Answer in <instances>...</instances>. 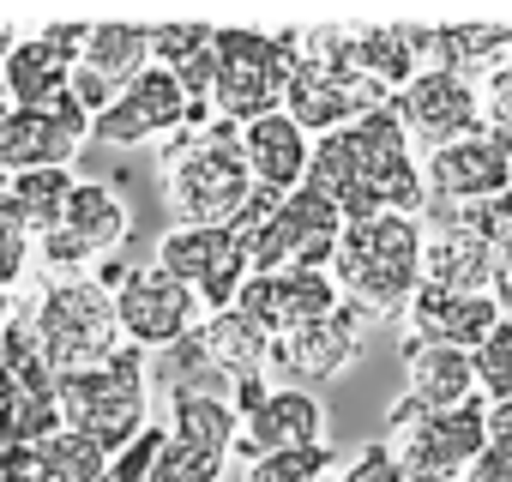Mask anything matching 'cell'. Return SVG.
Instances as JSON below:
<instances>
[{
    "label": "cell",
    "instance_id": "48",
    "mask_svg": "<svg viewBox=\"0 0 512 482\" xmlns=\"http://www.w3.org/2000/svg\"><path fill=\"white\" fill-rule=\"evenodd\" d=\"M7 392H13V380H7V368H0V398H7Z\"/></svg>",
    "mask_w": 512,
    "mask_h": 482
},
{
    "label": "cell",
    "instance_id": "9",
    "mask_svg": "<svg viewBox=\"0 0 512 482\" xmlns=\"http://www.w3.org/2000/svg\"><path fill=\"white\" fill-rule=\"evenodd\" d=\"M97 284H109V296H115L121 338L133 350H145V356H163V350L187 344L193 326L205 320L199 296L187 284H175L157 260H145V266H103Z\"/></svg>",
    "mask_w": 512,
    "mask_h": 482
},
{
    "label": "cell",
    "instance_id": "19",
    "mask_svg": "<svg viewBox=\"0 0 512 482\" xmlns=\"http://www.w3.org/2000/svg\"><path fill=\"white\" fill-rule=\"evenodd\" d=\"M500 302H494V290H476V296H464V290H416L410 296V308H404V338H422V344H452V350H476L482 338H494L500 332Z\"/></svg>",
    "mask_w": 512,
    "mask_h": 482
},
{
    "label": "cell",
    "instance_id": "42",
    "mask_svg": "<svg viewBox=\"0 0 512 482\" xmlns=\"http://www.w3.org/2000/svg\"><path fill=\"white\" fill-rule=\"evenodd\" d=\"M0 482H55L43 446H0Z\"/></svg>",
    "mask_w": 512,
    "mask_h": 482
},
{
    "label": "cell",
    "instance_id": "47",
    "mask_svg": "<svg viewBox=\"0 0 512 482\" xmlns=\"http://www.w3.org/2000/svg\"><path fill=\"white\" fill-rule=\"evenodd\" d=\"M13 49H19V31H13V25H0V67H7ZM0 103H7V91H0Z\"/></svg>",
    "mask_w": 512,
    "mask_h": 482
},
{
    "label": "cell",
    "instance_id": "36",
    "mask_svg": "<svg viewBox=\"0 0 512 482\" xmlns=\"http://www.w3.org/2000/svg\"><path fill=\"white\" fill-rule=\"evenodd\" d=\"M223 470H229V452H205V446L169 440L151 482H223Z\"/></svg>",
    "mask_w": 512,
    "mask_h": 482
},
{
    "label": "cell",
    "instance_id": "16",
    "mask_svg": "<svg viewBox=\"0 0 512 482\" xmlns=\"http://www.w3.org/2000/svg\"><path fill=\"white\" fill-rule=\"evenodd\" d=\"M362 344H368V320L344 302L338 314H326V320H314L290 338H272V374H284V386L314 392V386H332L338 374H350Z\"/></svg>",
    "mask_w": 512,
    "mask_h": 482
},
{
    "label": "cell",
    "instance_id": "33",
    "mask_svg": "<svg viewBox=\"0 0 512 482\" xmlns=\"http://www.w3.org/2000/svg\"><path fill=\"white\" fill-rule=\"evenodd\" d=\"M332 476V440L326 446H296V452H266L241 464V482H326Z\"/></svg>",
    "mask_w": 512,
    "mask_h": 482
},
{
    "label": "cell",
    "instance_id": "46",
    "mask_svg": "<svg viewBox=\"0 0 512 482\" xmlns=\"http://www.w3.org/2000/svg\"><path fill=\"white\" fill-rule=\"evenodd\" d=\"M494 302H500V314L512 320V272H494Z\"/></svg>",
    "mask_w": 512,
    "mask_h": 482
},
{
    "label": "cell",
    "instance_id": "41",
    "mask_svg": "<svg viewBox=\"0 0 512 482\" xmlns=\"http://www.w3.org/2000/svg\"><path fill=\"white\" fill-rule=\"evenodd\" d=\"M476 91H482V127H488L494 139H506V145H512V61H506V67H494Z\"/></svg>",
    "mask_w": 512,
    "mask_h": 482
},
{
    "label": "cell",
    "instance_id": "23",
    "mask_svg": "<svg viewBox=\"0 0 512 482\" xmlns=\"http://www.w3.org/2000/svg\"><path fill=\"white\" fill-rule=\"evenodd\" d=\"M193 344H199V356H205L223 380H247V374H266V368H272V338L253 326L241 308L205 314V320L193 326Z\"/></svg>",
    "mask_w": 512,
    "mask_h": 482
},
{
    "label": "cell",
    "instance_id": "49",
    "mask_svg": "<svg viewBox=\"0 0 512 482\" xmlns=\"http://www.w3.org/2000/svg\"><path fill=\"white\" fill-rule=\"evenodd\" d=\"M326 482H338V476H326Z\"/></svg>",
    "mask_w": 512,
    "mask_h": 482
},
{
    "label": "cell",
    "instance_id": "7",
    "mask_svg": "<svg viewBox=\"0 0 512 482\" xmlns=\"http://www.w3.org/2000/svg\"><path fill=\"white\" fill-rule=\"evenodd\" d=\"M61 392V416L67 428L91 434L97 446H109V458L151 428V356L145 350H115L109 362L97 368H79V374H61L55 380Z\"/></svg>",
    "mask_w": 512,
    "mask_h": 482
},
{
    "label": "cell",
    "instance_id": "11",
    "mask_svg": "<svg viewBox=\"0 0 512 482\" xmlns=\"http://www.w3.org/2000/svg\"><path fill=\"white\" fill-rule=\"evenodd\" d=\"M211 103H193L187 85L169 73V67H151L139 73L109 115L91 121V145H109V151H133V145H151V139H181L193 127H211Z\"/></svg>",
    "mask_w": 512,
    "mask_h": 482
},
{
    "label": "cell",
    "instance_id": "28",
    "mask_svg": "<svg viewBox=\"0 0 512 482\" xmlns=\"http://www.w3.org/2000/svg\"><path fill=\"white\" fill-rule=\"evenodd\" d=\"M91 73H103L115 91H127L139 73H151V25H91V43H85V61Z\"/></svg>",
    "mask_w": 512,
    "mask_h": 482
},
{
    "label": "cell",
    "instance_id": "14",
    "mask_svg": "<svg viewBox=\"0 0 512 482\" xmlns=\"http://www.w3.org/2000/svg\"><path fill=\"white\" fill-rule=\"evenodd\" d=\"M392 115L404 121L410 145L428 157V151L482 127V91H476V79H458L446 67H422L404 91H392Z\"/></svg>",
    "mask_w": 512,
    "mask_h": 482
},
{
    "label": "cell",
    "instance_id": "4",
    "mask_svg": "<svg viewBox=\"0 0 512 482\" xmlns=\"http://www.w3.org/2000/svg\"><path fill=\"white\" fill-rule=\"evenodd\" d=\"M229 235L241 241V254L253 272H332L338 241H344V211L332 199H320L314 187L302 193H253L247 211L229 223Z\"/></svg>",
    "mask_w": 512,
    "mask_h": 482
},
{
    "label": "cell",
    "instance_id": "27",
    "mask_svg": "<svg viewBox=\"0 0 512 482\" xmlns=\"http://www.w3.org/2000/svg\"><path fill=\"white\" fill-rule=\"evenodd\" d=\"M163 428H169V440H187V446H205V452H235L241 410L229 404V392H169Z\"/></svg>",
    "mask_w": 512,
    "mask_h": 482
},
{
    "label": "cell",
    "instance_id": "21",
    "mask_svg": "<svg viewBox=\"0 0 512 482\" xmlns=\"http://www.w3.org/2000/svg\"><path fill=\"white\" fill-rule=\"evenodd\" d=\"M241 157H247V175L260 193H302L308 187V163H314V139L284 115H260V121H247L241 127Z\"/></svg>",
    "mask_w": 512,
    "mask_h": 482
},
{
    "label": "cell",
    "instance_id": "34",
    "mask_svg": "<svg viewBox=\"0 0 512 482\" xmlns=\"http://www.w3.org/2000/svg\"><path fill=\"white\" fill-rule=\"evenodd\" d=\"M470 368L482 404H512V320H500V332L470 350Z\"/></svg>",
    "mask_w": 512,
    "mask_h": 482
},
{
    "label": "cell",
    "instance_id": "15",
    "mask_svg": "<svg viewBox=\"0 0 512 482\" xmlns=\"http://www.w3.org/2000/svg\"><path fill=\"white\" fill-rule=\"evenodd\" d=\"M235 308L260 326L266 338H290V332L338 314L344 308V290H338L332 272H302V266H290V272H253Z\"/></svg>",
    "mask_w": 512,
    "mask_h": 482
},
{
    "label": "cell",
    "instance_id": "37",
    "mask_svg": "<svg viewBox=\"0 0 512 482\" xmlns=\"http://www.w3.org/2000/svg\"><path fill=\"white\" fill-rule=\"evenodd\" d=\"M37 254V235L25 229V217L13 211V199H0V290H19Z\"/></svg>",
    "mask_w": 512,
    "mask_h": 482
},
{
    "label": "cell",
    "instance_id": "43",
    "mask_svg": "<svg viewBox=\"0 0 512 482\" xmlns=\"http://www.w3.org/2000/svg\"><path fill=\"white\" fill-rule=\"evenodd\" d=\"M488 452L512 458V404H488Z\"/></svg>",
    "mask_w": 512,
    "mask_h": 482
},
{
    "label": "cell",
    "instance_id": "8",
    "mask_svg": "<svg viewBox=\"0 0 512 482\" xmlns=\"http://www.w3.org/2000/svg\"><path fill=\"white\" fill-rule=\"evenodd\" d=\"M386 440L410 482H464V470L488 452V404L470 398L458 410H422L398 392L386 404Z\"/></svg>",
    "mask_w": 512,
    "mask_h": 482
},
{
    "label": "cell",
    "instance_id": "40",
    "mask_svg": "<svg viewBox=\"0 0 512 482\" xmlns=\"http://www.w3.org/2000/svg\"><path fill=\"white\" fill-rule=\"evenodd\" d=\"M338 482H410V476H404V464H398L392 440L380 434V440H368V446H356V452L344 458Z\"/></svg>",
    "mask_w": 512,
    "mask_h": 482
},
{
    "label": "cell",
    "instance_id": "31",
    "mask_svg": "<svg viewBox=\"0 0 512 482\" xmlns=\"http://www.w3.org/2000/svg\"><path fill=\"white\" fill-rule=\"evenodd\" d=\"M0 368H7L13 386H55V368H49V356L37 344V326L25 314V302L7 314V326H0Z\"/></svg>",
    "mask_w": 512,
    "mask_h": 482
},
{
    "label": "cell",
    "instance_id": "38",
    "mask_svg": "<svg viewBox=\"0 0 512 482\" xmlns=\"http://www.w3.org/2000/svg\"><path fill=\"white\" fill-rule=\"evenodd\" d=\"M163 446H169V428H163V422H151L145 434H133V440L109 458V476H103V482H151V476H157Z\"/></svg>",
    "mask_w": 512,
    "mask_h": 482
},
{
    "label": "cell",
    "instance_id": "1",
    "mask_svg": "<svg viewBox=\"0 0 512 482\" xmlns=\"http://www.w3.org/2000/svg\"><path fill=\"white\" fill-rule=\"evenodd\" d=\"M308 187L320 199H332L344 211V223L386 217V211H398V217H422L428 211L422 157H416V145H410V133H404V121L392 109L362 115L356 127L314 139Z\"/></svg>",
    "mask_w": 512,
    "mask_h": 482
},
{
    "label": "cell",
    "instance_id": "32",
    "mask_svg": "<svg viewBox=\"0 0 512 482\" xmlns=\"http://www.w3.org/2000/svg\"><path fill=\"white\" fill-rule=\"evenodd\" d=\"M43 458H49L55 482H103L109 476V446H97L79 428H61L55 440H43Z\"/></svg>",
    "mask_w": 512,
    "mask_h": 482
},
{
    "label": "cell",
    "instance_id": "30",
    "mask_svg": "<svg viewBox=\"0 0 512 482\" xmlns=\"http://www.w3.org/2000/svg\"><path fill=\"white\" fill-rule=\"evenodd\" d=\"M73 187H79V175L73 169H31V175H19L13 181V211L25 217V229L43 241L61 217H67V199H73Z\"/></svg>",
    "mask_w": 512,
    "mask_h": 482
},
{
    "label": "cell",
    "instance_id": "13",
    "mask_svg": "<svg viewBox=\"0 0 512 482\" xmlns=\"http://www.w3.org/2000/svg\"><path fill=\"white\" fill-rule=\"evenodd\" d=\"M422 175H428V211H476L488 199H500L512 187V145L494 139L488 127L440 145L422 157Z\"/></svg>",
    "mask_w": 512,
    "mask_h": 482
},
{
    "label": "cell",
    "instance_id": "45",
    "mask_svg": "<svg viewBox=\"0 0 512 482\" xmlns=\"http://www.w3.org/2000/svg\"><path fill=\"white\" fill-rule=\"evenodd\" d=\"M7 109H13V103H0V199H7L13 181H19V169H13V157H7Z\"/></svg>",
    "mask_w": 512,
    "mask_h": 482
},
{
    "label": "cell",
    "instance_id": "18",
    "mask_svg": "<svg viewBox=\"0 0 512 482\" xmlns=\"http://www.w3.org/2000/svg\"><path fill=\"white\" fill-rule=\"evenodd\" d=\"M422 284L428 290H464V296H476V290H494V272H500V260H494V248L464 223V217H452V211H422Z\"/></svg>",
    "mask_w": 512,
    "mask_h": 482
},
{
    "label": "cell",
    "instance_id": "5",
    "mask_svg": "<svg viewBox=\"0 0 512 482\" xmlns=\"http://www.w3.org/2000/svg\"><path fill=\"white\" fill-rule=\"evenodd\" d=\"M217 79H211V115L223 127H247L272 109H284V85L302 67V31H253V25H217Z\"/></svg>",
    "mask_w": 512,
    "mask_h": 482
},
{
    "label": "cell",
    "instance_id": "39",
    "mask_svg": "<svg viewBox=\"0 0 512 482\" xmlns=\"http://www.w3.org/2000/svg\"><path fill=\"white\" fill-rule=\"evenodd\" d=\"M488 248H494V260H500V272H512V187L500 193V199H488V205H476V211H458Z\"/></svg>",
    "mask_w": 512,
    "mask_h": 482
},
{
    "label": "cell",
    "instance_id": "22",
    "mask_svg": "<svg viewBox=\"0 0 512 482\" xmlns=\"http://www.w3.org/2000/svg\"><path fill=\"white\" fill-rule=\"evenodd\" d=\"M398 362H404V398H410V404H422V410H458V404H470V398H476L470 350L404 338V344H398Z\"/></svg>",
    "mask_w": 512,
    "mask_h": 482
},
{
    "label": "cell",
    "instance_id": "35",
    "mask_svg": "<svg viewBox=\"0 0 512 482\" xmlns=\"http://www.w3.org/2000/svg\"><path fill=\"white\" fill-rule=\"evenodd\" d=\"M217 43V25H151V61L157 67H169V73H181L187 61H199L205 49Z\"/></svg>",
    "mask_w": 512,
    "mask_h": 482
},
{
    "label": "cell",
    "instance_id": "25",
    "mask_svg": "<svg viewBox=\"0 0 512 482\" xmlns=\"http://www.w3.org/2000/svg\"><path fill=\"white\" fill-rule=\"evenodd\" d=\"M73 67L55 43L43 37H19V49L7 55V67H0V91H7L13 109H43V103H61L73 91Z\"/></svg>",
    "mask_w": 512,
    "mask_h": 482
},
{
    "label": "cell",
    "instance_id": "29",
    "mask_svg": "<svg viewBox=\"0 0 512 482\" xmlns=\"http://www.w3.org/2000/svg\"><path fill=\"white\" fill-rule=\"evenodd\" d=\"M67 428L55 386H13L0 398V446H43Z\"/></svg>",
    "mask_w": 512,
    "mask_h": 482
},
{
    "label": "cell",
    "instance_id": "24",
    "mask_svg": "<svg viewBox=\"0 0 512 482\" xmlns=\"http://www.w3.org/2000/svg\"><path fill=\"white\" fill-rule=\"evenodd\" d=\"M512 61V25H428V67H446L458 79H488L494 67Z\"/></svg>",
    "mask_w": 512,
    "mask_h": 482
},
{
    "label": "cell",
    "instance_id": "6",
    "mask_svg": "<svg viewBox=\"0 0 512 482\" xmlns=\"http://www.w3.org/2000/svg\"><path fill=\"white\" fill-rule=\"evenodd\" d=\"M25 314L37 326V344H43L55 380L61 374H79V368H97L115 350H127L121 320H115V296L97 278H49L25 302Z\"/></svg>",
    "mask_w": 512,
    "mask_h": 482
},
{
    "label": "cell",
    "instance_id": "17",
    "mask_svg": "<svg viewBox=\"0 0 512 482\" xmlns=\"http://www.w3.org/2000/svg\"><path fill=\"white\" fill-rule=\"evenodd\" d=\"M91 145V115L61 97L43 109H7V157L19 175L31 169H73V157Z\"/></svg>",
    "mask_w": 512,
    "mask_h": 482
},
{
    "label": "cell",
    "instance_id": "44",
    "mask_svg": "<svg viewBox=\"0 0 512 482\" xmlns=\"http://www.w3.org/2000/svg\"><path fill=\"white\" fill-rule=\"evenodd\" d=\"M464 482H512V458H500V452H482V458L464 470Z\"/></svg>",
    "mask_w": 512,
    "mask_h": 482
},
{
    "label": "cell",
    "instance_id": "12",
    "mask_svg": "<svg viewBox=\"0 0 512 482\" xmlns=\"http://www.w3.org/2000/svg\"><path fill=\"white\" fill-rule=\"evenodd\" d=\"M151 260H157L175 284H187L205 314L235 308L241 290H247V278H253L241 241H235L229 229H199V223H169V229L157 235V254H151Z\"/></svg>",
    "mask_w": 512,
    "mask_h": 482
},
{
    "label": "cell",
    "instance_id": "10",
    "mask_svg": "<svg viewBox=\"0 0 512 482\" xmlns=\"http://www.w3.org/2000/svg\"><path fill=\"white\" fill-rule=\"evenodd\" d=\"M127 229H133V211L115 193V181H85L79 175V187L67 199V217L37 241V260L55 278H97V266H109L115 248H127Z\"/></svg>",
    "mask_w": 512,
    "mask_h": 482
},
{
    "label": "cell",
    "instance_id": "20",
    "mask_svg": "<svg viewBox=\"0 0 512 482\" xmlns=\"http://www.w3.org/2000/svg\"><path fill=\"white\" fill-rule=\"evenodd\" d=\"M296 446H326V398L308 386H272V398L241 422L235 452L253 464L266 452H296Z\"/></svg>",
    "mask_w": 512,
    "mask_h": 482
},
{
    "label": "cell",
    "instance_id": "3",
    "mask_svg": "<svg viewBox=\"0 0 512 482\" xmlns=\"http://www.w3.org/2000/svg\"><path fill=\"white\" fill-rule=\"evenodd\" d=\"M260 193L241 157V127H193L181 139L163 145V199L175 211V223H199V229H229L247 199Z\"/></svg>",
    "mask_w": 512,
    "mask_h": 482
},
{
    "label": "cell",
    "instance_id": "26",
    "mask_svg": "<svg viewBox=\"0 0 512 482\" xmlns=\"http://www.w3.org/2000/svg\"><path fill=\"white\" fill-rule=\"evenodd\" d=\"M356 61L374 85L404 91L428 67V25H356Z\"/></svg>",
    "mask_w": 512,
    "mask_h": 482
},
{
    "label": "cell",
    "instance_id": "2",
    "mask_svg": "<svg viewBox=\"0 0 512 482\" xmlns=\"http://www.w3.org/2000/svg\"><path fill=\"white\" fill-rule=\"evenodd\" d=\"M422 217H362L344 223L332 278L344 290V302L374 326V320H404L410 296L422 290Z\"/></svg>",
    "mask_w": 512,
    "mask_h": 482
}]
</instances>
